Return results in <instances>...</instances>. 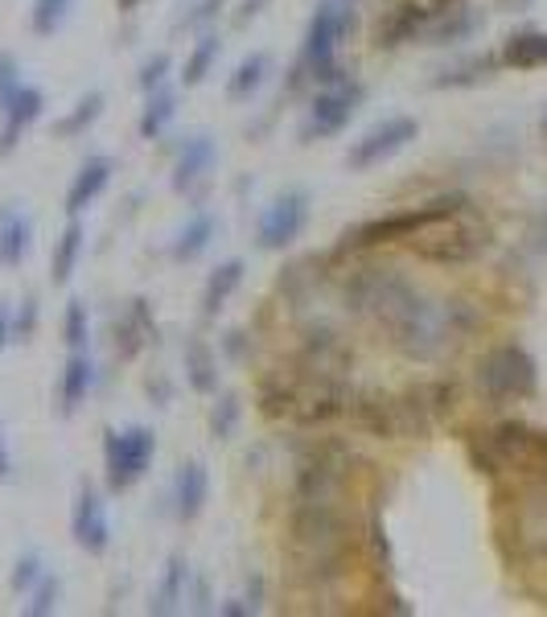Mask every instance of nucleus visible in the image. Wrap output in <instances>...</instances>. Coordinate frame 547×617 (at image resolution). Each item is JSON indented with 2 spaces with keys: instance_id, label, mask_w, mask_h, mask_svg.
Segmentation results:
<instances>
[{
  "instance_id": "nucleus-1",
  "label": "nucleus",
  "mask_w": 547,
  "mask_h": 617,
  "mask_svg": "<svg viewBox=\"0 0 547 617\" xmlns=\"http://www.w3.org/2000/svg\"><path fill=\"white\" fill-rule=\"evenodd\" d=\"M345 309L367 317L407 362H436L474 333V309L457 297H429L395 268H362L345 280Z\"/></svg>"
},
{
  "instance_id": "nucleus-2",
  "label": "nucleus",
  "mask_w": 547,
  "mask_h": 617,
  "mask_svg": "<svg viewBox=\"0 0 547 617\" xmlns=\"http://www.w3.org/2000/svg\"><path fill=\"white\" fill-rule=\"evenodd\" d=\"M359 556V532L345 503H292L288 511V561L305 589L338 585Z\"/></svg>"
},
{
  "instance_id": "nucleus-3",
  "label": "nucleus",
  "mask_w": 547,
  "mask_h": 617,
  "mask_svg": "<svg viewBox=\"0 0 547 617\" xmlns=\"http://www.w3.org/2000/svg\"><path fill=\"white\" fill-rule=\"evenodd\" d=\"M354 33V4L350 0H321L309 17V29H305L301 54H297V66H292V79H288V91H301V86H330L338 79H350L342 62H338V45Z\"/></svg>"
},
{
  "instance_id": "nucleus-4",
  "label": "nucleus",
  "mask_w": 547,
  "mask_h": 617,
  "mask_svg": "<svg viewBox=\"0 0 547 617\" xmlns=\"http://www.w3.org/2000/svg\"><path fill=\"white\" fill-rule=\"evenodd\" d=\"M469 457L489 477H547V432L527 429L523 420H503L477 432L469 441Z\"/></svg>"
},
{
  "instance_id": "nucleus-5",
  "label": "nucleus",
  "mask_w": 547,
  "mask_h": 617,
  "mask_svg": "<svg viewBox=\"0 0 547 617\" xmlns=\"http://www.w3.org/2000/svg\"><path fill=\"white\" fill-rule=\"evenodd\" d=\"M407 247L429 264L441 268H457V264H474L482 251L489 247V227L482 218H474V206H465L457 215H445L429 223L424 230H416Z\"/></svg>"
},
{
  "instance_id": "nucleus-6",
  "label": "nucleus",
  "mask_w": 547,
  "mask_h": 617,
  "mask_svg": "<svg viewBox=\"0 0 547 617\" xmlns=\"http://www.w3.org/2000/svg\"><path fill=\"white\" fill-rule=\"evenodd\" d=\"M469 198H461V194H445V198H432L424 206H412V210H395V215H383V218H371V223H362L345 235V251H371V247H383V244H407L416 230H424L429 223L445 215H457L465 210Z\"/></svg>"
},
{
  "instance_id": "nucleus-7",
  "label": "nucleus",
  "mask_w": 547,
  "mask_h": 617,
  "mask_svg": "<svg viewBox=\"0 0 547 617\" xmlns=\"http://www.w3.org/2000/svg\"><path fill=\"white\" fill-rule=\"evenodd\" d=\"M477 388L489 403L531 400L539 391V367L518 342H503L477 362Z\"/></svg>"
},
{
  "instance_id": "nucleus-8",
  "label": "nucleus",
  "mask_w": 547,
  "mask_h": 617,
  "mask_svg": "<svg viewBox=\"0 0 547 617\" xmlns=\"http://www.w3.org/2000/svg\"><path fill=\"white\" fill-rule=\"evenodd\" d=\"M157 457V436L144 424H128V429H107L103 441V470H107V490L124 494L153 470Z\"/></svg>"
},
{
  "instance_id": "nucleus-9",
  "label": "nucleus",
  "mask_w": 547,
  "mask_h": 617,
  "mask_svg": "<svg viewBox=\"0 0 547 617\" xmlns=\"http://www.w3.org/2000/svg\"><path fill=\"white\" fill-rule=\"evenodd\" d=\"M345 490H350V453L330 441L301 461L292 503H345Z\"/></svg>"
},
{
  "instance_id": "nucleus-10",
  "label": "nucleus",
  "mask_w": 547,
  "mask_h": 617,
  "mask_svg": "<svg viewBox=\"0 0 547 617\" xmlns=\"http://www.w3.org/2000/svg\"><path fill=\"white\" fill-rule=\"evenodd\" d=\"M359 103H362V83H354V79H338V83L321 86L301 120V141L313 144V141H330V136H338V132L354 120Z\"/></svg>"
},
{
  "instance_id": "nucleus-11",
  "label": "nucleus",
  "mask_w": 547,
  "mask_h": 617,
  "mask_svg": "<svg viewBox=\"0 0 547 617\" xmlns=\"http://www.w3.org/2000/svg\"><path fill=\"white\" fill-rule=\"evenodd\" d=\"M420 136V124L412 115H388V120H379L374 128H367L359 141L350 144V153H345V165L354 173H367V169H379L383 161L400 157L407 144Z\"/></svg>"
},
{
  "instance_id": "nucleus-12",
  "label": "nucleus",
  "mask_w": 547,
  "mask_h": 617,
  "mask_svg": "<svg viewBox=\"0 0 547 617\" xmlns=\"http://www.w3.org/2000/svg\"><path fill=\"white\" fill-rule=\"evenodd\" d=\"M305 223H309V194L305 189H285L280 198H272V206L259 215L256 223V244L264 251H285L301 239Z\"/></svg>"
},
{
  "instance_id": "nucleus-13",
  "label": "nucleus",
  "mask_w": 547,
  "mask_h": 617,
  "mask_svg": "<svg viewBox=\"0 0 547 617\" xmlns=\"http://www.w3.org/2000/svg\"><path fill=\"white\" fill-rule=\"evenodd\" d=\"M71 535L86 556H103V552L112 547V518H107V506H103L95 486L79 490L74 511H71Z\"/></svg>"
},
{
  "instance_id": "nucleus-14",
  "label": "nucleus",
  "mask_w": 547,
  "mask_h": 617,
  "mask_svg": "<svg viewBox=\"0 0 547 617\" xmlns=\"http://www.w3.org/2000/svg\"><path fill=\"white\" fill-rule=\"evenodd\" d=\"M42 107H45V95L29 83H21L13 95H9V103L0 107V112H4V128H0V157H9L17 144H21V136H25V132L42 120Z\"/></svg>"
},
{
  "instance_id": "nucleus-15",
  "label": "nucleus",
  "mask_w": 547,
  "mask_h": 617,
  "mask_svg": "<svg viewBox=\"0 0 547 617\" xmlns=\"http://www.w3.org/2000/svg\"><path fill=\"white\" fill-rule=\"evenodd\" d=\"M206 498H210V474H206V465H202V461H182L177 474H173V490H169L173 518L194 523V518L206 511Z\"/></svg>"
},
{
  "instance_id": "nucleus-16",
  "label": "nucleus",
  "mask_w": 547,
  "mask_h": 617,
  "mask_svg": "<svg viewBox=\"0 0 547 617\" xmlns=\"http://www.w3.org/2000/svg\"><path fill=\"white\" fill-rule=\"evenodd\" d=\"M429 21H432L429 4H416V0L391 4L388 13L379 17V25H374V50H395V45L412 42Z\"/></svg>"
},
{
  "instance_id": "nucleus-17",
  "label": "nucleus",
  "mask_w": 547,
  "mask_h": 617,
  "mask_svg": "<svg viewBox=\"0 0 547 617\" xmlns=\"http://www.w3.org/2000/svg\"><path fill=\"white\" fill-rule=\"evenodd\" d=\"M218 161V144L215 136H206V132H194L182 141L177 148V161H173V189H194L198 182H206V173L215 169Z\"/></svg>"
},
{
  "instance_id": "nucleus-18",
  "label": "nucleus",
  "mask_w": 547,
  "mask_h": 617,
  "mask_svg": "<svg viewBox=\"0 0 547 617\" xmlns=\"http://www.w3.org/2000/svg\"><path fill=\"white\" fill-rule=\"evenodd\" d=\"M115 354L124 362H132L141 354L148 342H157V321H153V309L144 297H132L128 301V313L115 317Z\"/></svg>"
},
{
  "instance_id": "nucleus-19",
  "label": "nucleus",
  "mask_w": 547,
  "mask_h": 617,
  "mask_svg": "<svg viewBox=\"0 0 547 617\" xmlns=\"http://www.w3.org/2000/svg\"><path fill=\"white\" fill-rule=\"evenodd\" d=\"M350 412L359 420V429H367L371 436H403L400 400H391V395H379V391L354 395V400H350Z\"/></svg>"
},
{
  "instance_id": "nucleus-20",
  "label": "nucleus",
  "mask_w": 547,
  "mask_h": 617,
  "mask_svg": "<svg viewBox=\"0 0 547 617\" xmlns=\"http://www.w3.org/2000/svg\"><path fill=\"white\" fill-rule=\"evenodd\" d=\"M112 157H103V153H95V157H86L83 165H79V173H74L71 189H66V215H83L91 202L100 198L103 189L112 186Z\"/></svg>"
},
{
  "instance_id": "nucleus-21",
  "label": "nucleus",
  "mask_w": 547,
  "mask_h": 617,
  "mask_svg": "<svg viewBox=\"0 0 547 617\" xmlns=\"http://www.w3.org/2000/svg\"><path fill=\"white\" fill-rule=\"evenodd\" d=\"M91 388H95V362H91L86 350H71V359L62 367V383H58V408H62V417H74L86 403Z\"/></svg>"
},
{
  "instance_id": "nucleus-22",
  "label": "nucleus",
  "mask_w": 547,
  "mask_h": 617,
  "mask_svg": "<svg viewBox=\"0 0 547 617\" xmlns=\"http://www.w3.org/2000/svg\"><path fill=\"white\" fill-rule=\"evenodd\" d=\"M244 272H247L244 259H223L215 272L206 276V288H202V317H206V321H215V317L227 309V301L239 292V285H244Z\"/></svg>"
},
{
  "instance_id": "nucleus-23",
  "label": "nucleus",
  "mask_w": 547,
  "mask_h": 617,
  "mask_svg": "<svg viewBox=\"0 0 547 617\" xmlns=\"http://www.w3.org/2000/svg\"><path fill=\"white\" fill-rule=\"evenodd\" d=\"M29 247H33V223H29V215L17 210V206H4L0 210V268L25 264Z\"/></svg>"
},
{
  "instance_id": "nucleus-24",
  "label": "nucleus",
  "mask_w": 547,
  "mask_h": 617,
  "mask_svg": "<svg viewBox=\"0 0 547 617\" xmlns=\"http://www.w3.org/2000/svg\"><path fill=\"white\" fill-rule=\"evenodd\" d=\"M186 593H189V561L186 556H169L165 561V573H161L157 589H153V601H148V614H177L182 605H186Z\"/></svg>"
},
{
  "instance_id": "nucleus-25",
  "label": "nucleus",
  "mask_w": 547,
  "mask_h": 617,
  "mask_svg": "<svg viewBox=\"0 0 547 617\" xmlns=\"http://www.w3.org/2000/svg\"><path fill=\"white\" fill-rule=\"evenodd\" d=\"M182 359H186V383L198 395H215L218 391V354L210 350V342L206 338H189L186 350H182Z\"/></svg>"
},
{
  "instance_id": "nucleus-26",
  "label": "nucleus",
  "mask_w": 547,
  "mask_h": 617,
  "mask_svg": "<svg viewBox=\"0 0 547 617\" xmlns=\"http://www.w3.org/2000/svg\"><path fill=\"white\" fill-rule=\"evenodd\" d=\"M218 239V218L210 210H198V215L189 218L186 227L177 230V239H173V259L177 264H189V259L206 256V247Z\"/></svg>"
},
{
  "instance_id": "nucleus-27",
  "label": "nucleus",
  "mask_w": 547,
  "mask_h": 617,
  "mask_svg": "<svg viewBox=\"0 0 547 617\" xmlns=\"http://www.w3.org/2000/svg\"><path fill=\"white\" fill-rule=\"evenodd\" d=\"M83 244H86V230L83 223H79V215L62 227V235H58L54 244V256H50V280L54 285H66L74 276V268H79V259H83Z\"/></svg>"
},
{
  "instance_id": "nucleus-28",
  "label": "nucleus",
  "mask_w": 547,
  "mask_h": 617,
  "mask_svg": "<svg viewBox=\"0 0 547 617\" xmlns=\"http://www.w3.org/2000/svg\"><path fill=\"white\" fill-rule=\"evenodd\" d=\"M268 74H272V58L264 54V50L247 54L244 62L235 66V74L227 79V100L230 103H247L259 91V86L268 83Z\"/></svg>"
},
{
  "instance_id": "nucleus-29",
  "label": "nucleus",
  "mask_w": 547,
  "mask_h": 617,
  "mask_svg": "<svg viewBox=\"0 0 547 617\" xmlns=\"http://www.w3.org/2000/svg\"><path fill=\"white\" fill-rule=\"evenodd\" d=\"M477 29H482V17L474 13V9H465V4H457V9H445V13L432 17L429 25V38L432 45H448V42H465V38H474Z\"/></svg>"
},
{
  "instance_id": "nucleus-30",
  "label": "nucleus",
  "mask_w": 547,
  "mask_h": 617,
  "mask_svg": "<svg viewBox=\"0 0 547 617\" xmlns=\"http://www.w3.org/2000/svg\"><path fill=\"white\" fill-rule=\"evenodd\" d=\"M503 62L506 66H515V71H539V66H547V33L523 29L515 38H506Z\"/></svg>"
},
{
  "instance_id": "nucleus-31",
  "label": "nucleus",
  "mask_w": 547,
  "mask_h": 617,
  "mask_svg": "<svg viewBox=\"0 0 547 617\" xmlns=\"http://www.w3.org/2000/svg\"><path fill=\"white\" fill-rule=\"evenodd\" d=\"M218 54H223V38H218L215 29H202L198 42L189 45L186 54V66H182V83L186 86H198L210 79V71L218 66Z\"/></svg>"
},
{
  "instance_id": "nucleus-32",
  "label": "nucleus",
  "mask_w": 547,
  "mask_h": 617,
  "mask_svg": "<svg viewBox=\"0 0 547 617\" xmlns=\"http://www.w3.org/2000/svg\"><path fill=\"white\" fill-rule=\"evenodd\" d=\"M173 115H177V91L161 83V86H153V91H148L144 112H141V124H136V128H141L144 141H157L161 132L173 124Z\"/></svg>"
},
{
  "instance_id": "nucleus-33",
  "label": "nucleus",
  "mask_w": 547,
  "mask_h": 617,
  "mask_svg": "<svg viewBox=\"0 0 547 617\" xmlns=\"http://www.w3.org/2000/svg\"><path fill=\"white\" fill-rule=\"evenodd\" d=\"M503 66V58L494 54H474V58H461L457 66H445V71L432 79V86H477L486 83L489 74Z\"/></svg>"
},
{
  "instance_id": "nucleus-34",
  "label": "nucleus",
  "mask_w": 547,
  "mask_h": 617,
  "mask_svg": "<svg viewBox=\"0 0 547 617\" xmlns=\"http://www.w3.org/2000/svg\"><path fill=\"white\" fill-rule=\"evenodd\" d=\"M100 115H103V91H86L83 100L74 103L71 112H66L54 124V136H62V141H74V136H83V132L91 128Z\"/></svg>"
},
{
  "instance_id": "nucleus-35",
  "label": "nucleus",
  "mask_w": 547,
  "mask_h": 617,
  "mask_svg": "<svg viewBox=\"0 0 547 617\" xmlns=\"http://www.w3.org/2000/svg\"><path fill=\"white\" fill-rule=\"evenodd\" d=\"M74 0H33V13H29V25L38 38H54L58 29L66 25Z\"/></svg>"
},
{
  "instance_id": "nucleus-36",
  "label": "nucleus",
  "mask_w": 547,
  "mask_h": 617,
  "mask_svg": "<svg viewBox=\"0 0 547 617\" xmlns=\"http://www.w3.org/2000/svg\"><path fill=\"white\" fill-rule=\"evenodd\" d=\"M292 403H297V383H264L259 388V412L268 420L292 417Z\"/></svg>"
},
{
  "instance_id": "nucleus-37",
  "label": "nucleus",
  "mask_w": 547,
  "mask_h": 617,
  "mask_svg": "<svg viewBox=\"0 0 547 617\" xmlns=\"http://www.w3.org/2000/svg\"><path fill=\"white\" fill-rule=\"evenodd\" d=\"M239 417H244V408L235 395H218V403L210 408V432H215V441H230L235 429H239Z\"/></svg>"
},
{
  "instance_id": "nucleus-38",
  "label": "nucleus",
  "mask_w": 547,
  "mask_h": 617,
  "mask_svg": "<svg viewBox=\"0 0 547 617\" xmlns=\"http://www.w3.org/2000/svg\"><path fill=\"white\" fill-rule=\"evenodd\" d=\"M62 338L71 350H86V338H91V317H86L83 301H71L66 313H62Z\"/></svg>"
},
{
  "instance_id": "nucleus-39",
  "label": "nucleus",
  "mask_w": 547,
  "mask_h": 617,
  "mask_svg": "<svg viewBox=\"0 0 547 617\" xmlns=\"http://www.w3.org/2000/svg\"><path fill=\"white\" fill-rule=\"evenodd\" d=\"M58 597H62V585H58V576L42 573V580L29 589V605H25V614L29 617H45V614H54L58 609Z\"/></svg>"
},
{
  "instance_id": "nucleus-40",
  "label": "nucleus",
  "mask_w": 547,
  "mask_h": 617,
  "mask_svg": "<svg viewBox=\"0 0 547 617\" xmlns=\"http://www.w3.org/2000/svg\"><path fill=\"white\" fill-rule=\"evenodd\" d=\"M223 13V0H194L189 4V13H182L177 29H186V33H202V29H210Z\"/></svg>"
},
{
  "instance_id": "nucleus-41",
  "label": "nucleus",
  "mask_w": 547,
  "mask_h": 617,
  "mask_svg": "<svg viewBox=\"0 0 547 617\" xmlns=\"http://www.w3.org/2000/svg\"><path fill=\"white\" fill-rule=\"evenodd\" d=\"M169 71H173V58L165 54V50H157V54L141 66V86L144 91H153V86H161L165 79H169Z\"/></svg>"
},
{
  "instance_id": "nucleus-42",
  "label": "nucleus",
  "mask_w": 547,
  "mask_h": 617,
  "mask_svg": "<svg viewBox=\"0 0 547 617\" xmlns=\"http://www.w3.org/2000/svg\"><path fill=\"white\" fill-rule=\"evenodd\" d=\"M33 330H38V301H33V297H25V301H21V309H17V317H13V338H17V342H29V338H33Z\"/></svg>"
},
{
  "instance_id": "nucleus-43",
  "label": "nucleus",
  "mask_w": 547,
  "mask_h": 617,
  "mask_svg": "<svg viewBox=\"0 0 547 617\" xmlns=\"http://www.w3.org/2000/svg\"><path fill=\"white\" fill-rule=\"evenodd\" d=\"M42 580V561L38 556H21L17 561V568H13V589L17 593H29L33 585Z\"/></svg>"
},
{
  "instance_id": "nucleus-44",
  "label": "nucleus",
  "mask_w": 547,
  "mask_h": 617,
  "mask_svg": "<svg viewBox=\"0 0 547 617\" xmlns=\"http://www.w3.org/2000/svg\"><path fill=\"white\" fill-rule=\"evenodd\" d=\"M17 86H21V66H17V58L0 54V107L9 103V95H13Z\"/></svg>"
},
{
  "instance_id": "nucleus-45",
  "label": "nucleus",
  "mask_w": 547,
  "mask_h": 617,
  "mask_svg": "<svg viewBox=\"0 0 547 617\" xmlns=\"http://www.w3.org/2000/svg\"><path fill=\"white\" fill-rule=\"evenodd\" d=\"M371 547H374V561H379V573L388 576L391 573V547H388V532H383L379 518H371Z\"/></svg>"
},
{
  "instance_id": "nucleus-46",
  "label": "nucleus",
  "mask_w": 547,
  "mask_h": 617,
  "mask_svg": "<svg viewBox=\"0 0 547 617\" xmlns=\"http://www.w3.org/2000/svg\"><path fill=\"white\" fill-rule=\"evenodd\" d=\"M268 4H272V0H244V4H239V13H235V25H247V21H256V17L264 13Z\"/></svg>"
},
{
  "instance_id": "nucleus-47",
  "label": "nucleus",
  "mask_w": 547,
  "mask_h": 617,
  "mask_svg": "<svg viewBox=\"0 0 547 617\" xmlns=\"http://www.w3.org/2000/svg\"><path fill=\"white\" fill-rule=\"evenodd\" d=\"M247 609H251V614H259V605H264V576H251V580H247Z\"/></svg>"
},
{
  "instance_id": "nucleus-48",
  "label": "nucleus",
  "mask_w": 547,
  "mask_h": 617,
  "mask_svg": "<svg viewBox=\"0 0 547 617\" xmlns=\"http://www.w3.org/2000/svg\"><path fill=\"white\" fill-rule=\"evenodd\" d=\"M223 346H227L230 359H244V354H247V333L244 330H230L227 338H223Z\"/></svg>"
},
{
  "instance_id": "nucleus-49",
  "label": "nucleus",
  "mask_w": 547,
  "mask_h": 617,
  "mask_svg": "<svg viewBox=\"0 0 547 617\" xmlns=\"http://www.w3.org/2000/svg\"><path fill=\"white\" fill-rule=\"evenodd\" d=\"M9 342H13V313H9V305H0V354Z\"/></svg>"
},
{
  "instance_id": "nucleus-50",
  "label": "nucleus",
  "mask_w": 547,
  "mask_h": 617,
  "mask_svg": "<svg viewBox=\"0 0 547 617\" xmlns=\"http://www.w3.org/2000/svg\"><path fill=\"white\" fill-rule=\"evenodd\" d=\"M13 474V457H9V445H4V424H0V482Z\"/></svg>"
},
{
  "instance_id": "nucleus-51",
  "label": "nucleus",
  "mask_w": 547,
  "mask_h": 617,
  "mask_svg": "<svg viewBox=\"0 0 547 617\" xmlns=\"http://www.w3.org/2000/svg\"><path fill=\"white\" fill-rule=\"evenodd\" d=\"M457 4H465V0H429L432 17H436V13H445V9H457Z\"/></svg>"
},
{
  "instance_id": "nucleus-52",
  "label": "nucleus",
  "mask_w": 547,
  "mask_h": 617,
  "mask_svg": "<svg viewBox=\"0 0 547 617\" xmlns=\"http://www.w3.org/2000/svg\"><path fill=\"white\" fill-rule=\"evenodd\" d=\"M115 4H120V13H136L144 0H115Z\"/></svg>"
},
{
  "instance_id": "nucleus-53",
  "label": "nucleus",
  "mask_w": 547,
  "mask_h": 617,
  "mask_svg": "<svg viewBox=\"0 0 547 617\" xmlns=\"http://www.w3.org/2000/svg\"><path fill=\"white\" fill-rule=\"evenodd\" d=\"M506 4H531V0H506Z\"/></svg>"
},
{
  "instance_id": "nucleus-54",
  "label": "nucleus",
  "mask_w": 547,
  "mask_h": 617,
  "mask_svg": "<svg viewBox=\"0 0 547 617\" xmlns=\"http://www.w3.org/2000/svg\"><path fill=\"white\" fill-rule=\"evenodd\" d=\"M544 132H547V112H544Z\"/></svg>"
}]
</instances>
